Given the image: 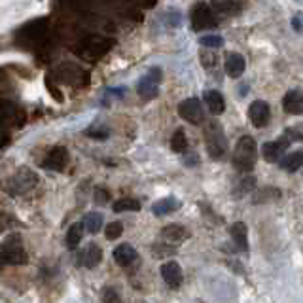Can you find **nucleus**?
Masks as SVG:
<instances>
[{"instance_id": "15", "label": "nucleus", "mask_w": 303, "mask_h": 303, "mask_svg": "<svg viewBox=\"0 0 303 303\" xmlns=\"http://www.w3.org/2000/svg\"><path fill=\"white\" fill-rule=\"evenodd\" d=\"M68 163V152L67 148H63V146H57V148H53L48 154V157L44 159V167L46 169H63L67 167Z\"/></svg>"}, {"instance_id": "33", "label": "nucleus", "mask_w": 303, "mask_h": 303, "mask_svg": "<svg viewBox=\"0 0 303 303\" xmlns=\"http://www.w3.org/2000/svg\"><path fill=\"white\" fill-rule=\"evenodd\" d=\"M165 254H174V248H169V247H161V245H155V247H154V256H155V258H163Z\"/></svg>"}, {"instance_id": "10", "label": "nucleus", "mask_w": 303, "mask_h": 303, "mask_svg": "<svg viewBox=\"0 0 303 303\" xmlns=\"http://www.w3.org/2000/svg\"><path fill=\"white\" fill-rule=\"evenodd\" d=\"M282 106H285L286 114H292V116L303 114V93L299 89L288 91L285 95V99H282Z\"/></svg>"}, {"instance_id": "2", "label": "nucleus", "mask_w": 303, "mask_h": 303, "mask_svg": "<svg viewBox=\"0 0 303 303\" xmlns=\"http://www.w3.org/2000/svg\"><path fill=\"white\" fill-rule=\"evenodd\" d=\"M205 144H207V152L212 159H222L226 152H228V138L224 133V127L218 122H209L205 127Z\"/></svg>"}, {"instance_id": "29", "label": "nucleus", "mask_w": 303, "mask_h": 303, "mask_svg": "<svg viewBox=\"0 0 303 303\" xmlns=\"http://www.w3.org/2000/svg\"><path fill=\"white\" fill-rule=\"evenodd\" d=\"M199 42H201V46L209 48V50H216V48L224 46V38L218 36V34H207V36H203Z\"/></svg>"}, {"instance_id": "22", "label": "nucleus", "mask_w": 303, "mask_h": 303, "mask_svg": "<svg viewBox=\"0 0 303 303\" xmlns=\"http://www.w3.org/2000/svg\"><path fill=\"white\" fill-rule=\"evenodd\" d=\"M84 224L82 222H76L72 224L70 228H68V233H67V247L72 250V248H76L78 245L82 243V239H84Z\"/></svg>"}, {"instance_id": "14", "label": "nucleus", "mask_w": 303, "mask_h": 303, "mask_svg": "<svg viewBox=\"0 0 303 303\" xmlns=\"http://www.w3.org/2000/svg\"><path fill=\"white\" fill-rule=\"evenodd\" d=\"M288 138H280V140H277V143H266L264 146H261V155H264V159L269 161V163H275V161L282 155V152H285L286 148H288Z\"/></svg>"}, {"instance_id": "31", "label": "nucleus", "mask_w": 303, "mask_h": 303, "mask_svg": "<svg viewBox=\"0 0 303 303\" xmlns=\"http://www.w3.org/2000/svg\"><path fill=\"white\" fill-rule=\"evenodd\" d=\"M201 59H203V65L207 68L209 67H216V55H212V53H207V51H201Z\"/></svg>"}, {"instance_id": "20", "label": "nucleus", "mask_w": 303, "mask_h": 303, "mask_svg": "<svg viewBox=\"0 0 303 303\" xmlns=\"http://www.w3.org/2000/svg\"><path fill=\"white\" fill-rule=\"evenodd\" d=\"M282 195V192L278 188H273V186H267V188H260L258 192L254 193V203L256 205H264V203H273V201H278Z\"/></svg>"}, {"instance_id": "28", "label": "nucleus", "mask_w": 303, "mask_h": 303, "mask_svg": "<svg viewBox=\"0 0 303 303\" xmlns=\"http://www.w3.org/2000/svg\"><path fill=\"white\" fill-rule=\"evenodd\" d=\"M124 233V224L122 222H112L105 228V237L108 241H116Z\"/></svg>"}, {"instance_id": "23", "label": "nucleus", "mask_w": 303, "mask_h": 303, "mask_svg": "<svg viewBox=\"0 0 303 303\" xmlns=\"http://www.w3.org/2000/svg\"><path fill=\"white\" fill-rule=\"evenodd\" d=\"M280 167L288 171V173H296L297 169L303 167V152H292L285 157V159L280 161Z\"/></svg>"}, {"instance_id": "3", "label": "nucleus", "mask_w": 303, "mask_h": 303, "mask_svg": "<svg viewBox=\"0 0 303 303\" xmlns=\"http://www.w3.org/2000/svg\"><path fill=\"white\" fill-rule=\"evenodd\" d=\"M218 25L216 13L212 12L209 4L197 2L192 8V29L193 31H205V29H214Z\"/></svg>"}, {"instance_id": "7", "label": "nucleus", "mask_w": 303, "mask_h": 303, "mask_svg": "<svg viewBox=\"0 0 303 303\" xmlns=\"http://www.w3.org/2000/svg\"><path fill=\"white\" fill-rule=\"evenodd\" d=\"M248 118L252 122L254 127H266L271 119V108L267 105L266 100H254L250 108H248Z\"/></svg>"}, {"instance_id": "12", "label": "nucleus", "mask_w": 303, "mask_h": 303, "mask_svg": "<svg viewBox=\"0 0 303 303\" xmlns=\"http://www.w3.org/2000/svg\"><path fill=\"white\" fill-rule=\"evenodd\" d=\"M226 72L229 78H241L245 68H247V61L241 53H228L226 55Z\"/></svg>"}, {"instance_id": "16", "label": "nucleus", "mask_w": 303, "mask_h": 303, "mask_svg": "<svg viewBox=\"0 0 303 303\" xmlns=\"http://www.w3.org/2000/svg\"><path fill=\"white\" fill-rule=\"evenodd\" d=\"M82 266L87 267V269H93V267H97L103 261V250H100L99 245H87V248L82 252Z\"/></svg>"}, {"instance_id": "1", "label": "nucleus", "mask_w": 303, "mask_h": 303, "mask_svg": "<svg viewBox=\"0 0 303 303\" xmlns=\"http://www.w3.org/2000/svg\"><path fill=\"white\" fill-rule=\"evenodd\" d=\"M258 159V146L250 135H245L239 138V143L233 152V167L241 173H248L252 171Z\"/></svg>"}, {"instance_id": "8", "label": "nucleus", "mask_w": 303, "mask_h": 303, "mask_svg": "<svg viewBox=\"0 0 303 303\" xmlns=\"http://www.w3.org/2000/svg\"><path fill=\"white\" fill-rule=\"evenodd\" d=\"M161 277H163V280H165V285L169 286V288H173V290H176V288H180V285H182V269H180V266L176 264V261H167V264H163L161 266Z\"/></svg>"}, {"instance_id": "13", "label": "nucleus", "mask_w": 303, "mask_h": 303, "mask_svg": "<svg viewBox=\"0 0 303 303\" xmlns=\"http://www.w3.org/2000/svg\"><path fill=\"white\" fill-rule=\"evenodd\" d=\"M136 258H138V252L131 245H127V243L114 248V261L119 267H129L133 261H136Z\"/></svg>"}, {"instance_id": "18", "label": "nucleus", "mask_w": 303, "mask_h": 303, "mask_svg": "<svg viewBox=\"0 0 303 303\" xmlns=\"http://www.w3.org/2000/svg\"><path fill=\"white\" fill-rule=\"evenodd\" d=\"M211 10L216 15H237L243 10V6L235 0H214L211 4Z\"/></svg>"}, {"instance_id": "11", "label": "nucleus", "mask_w": 303, "mask_h": 303, "mask_svg": "<svg viewBox=\"0 0 303 303\" xmlns=\"http://www.w3.org/2000/svg\"><path fill=\"white\" fill-rule=\"evenodd\" d=\"M161 237L167 243H173V245H178V243H184L186 239H190V231L184 228V226H178V224H169L165 228L161 229Z\"/></svg>"}, {"instance_id": "27", "label": "nucleus", "mask_w": 303, "mask_h": 303, "mask_svg": "<svg viewBox=\"0 0 303 303\" xmlns=\"http://www.w3.org/2000/svg\"><path fill=\"white\" fill-rule=\"evenodd\" d=\"M254 188H256V178H252V176H250V178H245V180H241V182L235 186V190H233V195H235V197H243L245 193L252 192Z\"/></svg>"}, {"instance_id": "17", "label": "nucleus", "mask_w": 303, "mask_h": 303, "mask_svg": "<svg viewBox=\"0 0 303 303\" xmlns=\"http://www.w3.org/2000/svg\"><path fill=\"white\" fill-rule=\"evenodd\" d=\"M205 105L209 106V110L214 116H220L226 110V100H224L222 93L216 91V89H207L205 91Z\"/></svg>"}, {"instance_id": "34", "label": "nucleus", "mask_w": 303, "mask_h": 303, "mask_svg": "<svg viewBox=\"0 0 303 303\" xmlns=\"http://www.w3.org/2000/svg\"><path fill=\"white\" fill-rule=\"evenodd\" d=\"M294 138V140H303V131L299 129H288L286 131V138Z\"/></svg>"}, {"instance_id": "24", "label": "nucleus", "mask_w": 303, "mask_h": 303, "mask_svg": "<svg viewBox=\"0 0 303 303\" xmlns=\"http://www.w3.org/2000/svg\"><path fill=\"white\" fill-rule=\"evenodd\" d=\"M114 212H133V211H140V201H136L133 197H122L116 203L112 205Z\"/></svg>"}, {"instance_id": "9", "label": "nucleus", "mask_w": 303, "mask_h": 303, "mask_svg": "<svg viewBox=\"0 0 303 303\" xmlns=\"http://www.w3.org/2000/svg\"><path fill=\"white\" fill-rule=\"evenodd\" d=\"M36 182H38L36 174L31 173V171H27V169H23V171H19V173L12 178V190H10V192L23 193V192H27V190H31Z\"/></svg>"}, {"instance_id": "25", "label": "nucleus", "mask_w": 303, "mask_h": 303, "mask_svg": "<svg viewBox=\"0 0 303 303\" xmlns=\"http://www.w3.org/2000/svg\"><path fill=\"white\" fill-rule=\"evenodd\" d=\"M100 228H103V214H100V212H89V214L84 218V229H87L91 235L99 233Z\"/></svg>"}, {"instance_id": "19", "label": "nucleus", "mask_w": 303, "mask_h": 303, "mask_svg": "<svg viewBox=\"0 0 303 303\" xmlns=\"http://www.w3.org/2000/svg\"><path fill=\"white\" fill-rule=\"evenodd\" d=\"M231 239H233V243L237 245V248L239 250H247L248 248V228L247 224L243 222H235L233 226H231Z\"/></svg>"}, {"instance_id": "6", "label": "nucleus", "mask_w": 303, "mask_h": 303, "mask_svg": "<svg viewBox=\"0 0 303 303\" xmlns=\"http://www.w3.org/2000/svg\"><path fill=\"white\" fill-rule=\"evenodd\" d=\"M159 82H161V70H159V68H150L148 74H146L143 80L138 82L136 91H138V95H140L144 100L154 99V97H157Z\"/></svg>"}, {"instance_id": "32", "label": "nucleus", "mask_w": 303, "mask_h": 303, "mask_svg": "<svg viewBox=\"0 0 303 303\" xmlns=\"http://www.w3.org/2000/svg\"><path fill=\"white\" fill-rule=\"evenodd\" d=\"M103 299H105V303H118V294L108 286V288H105V292H103Z\"/></svg>"}, {"instance_id": "4", "label": "nucleus", "mask_w": 303, "mask_h": 303, "mask_svg": "<svg viewBox=\"0 0 303 303\" xmlns=\"http://www.w3.org/2000/svg\"><path fill=\"white\" fill-rule=\"evenodd\" d=\"M178 116L192 125L203 124L205 112H203V106H201V100L195 99V97L182 100V103L178 105Z\"/></svg>"}, {"instance_id": "30", "label": "nucleus", "mask_w": 303, "mask_h": 303, "mask_svg": "<svg viewBox=\"0 0 303 303\" xmlns=\"http://www.w3.org/2000/svg\"><path fill=\"white\" fill-rule=\"evenodd\" d=\"M108 201H110V193H108V190L97 188V190H95V203H97V205H106Z\"/></svg>"}, {"instance_id": "5", "label": "nucleus", "mask_w": 303, "mask_h": 303, "mask_svg": "<svg viewBox=\"0 0 303 303\" xmlns=\"http://www.w3.org/2000/svg\"><path fill=\"white\" fill-rule=\"evenodd\" d=\"M2 258L6 264H12V266H19V264H25L27 261V254L25 248H23V243L17 235L10 237L6 243H4V248H2Z\"/></svg>"}, {"instance_id": "26", "label": "nucleus", "mask_w": 303, "mask_h": 303, "mask_svg": "<svg viewBox=\"0 0 303 303\" xmlns=\"http://www.w3.org/2000/svg\"><path fill=\"white\" fill-rule=\"evenodd\" d=\"M171 150L176 154H184L188 150V138H186L184 129H176L171 136Z\"/></svg>"}, {"instance_id": "21", "label": "nucleus", "mask_w": 303, "mask_h": 303, "mask_svg": "<svg viewBox=\"0 0 303 303\" xmlns=\"http://www.w3.org/2000/svg\"><path fill=\"white\" fill-rule=\"evenodd\" d=\"M178 207H180V203L174 197H163L161 201L154 203V207H152V212H154L155 216H165V214H171V212H174L176 209H178Z\"/></svg>"}]
</instances>
